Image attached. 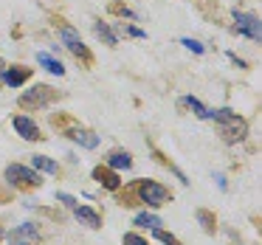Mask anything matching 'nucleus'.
Returning <instances> with one entry per match:
<instances>
[{
	"label": "nucleus",
	"instance_id": "f257e3e1",
	"mask_svg": "<svg viewBox=\"0 0 262 245\" xmlns=\"http://www.w3.org/2000/svg\"><path fill=\"white\" fill-rule=\"evenodd\" d=\"M138 197H141L147 206H152V209H155V206H164L172 194L166 192L161 183H155V181H141V183H138Z\"/></svg>",
	"mask_w": 262,
	"mask_h": 245
},
{
	"label": "nucleus",
	"instance_id": "f03ea898",
	"mask_svg": "<svg viewBox=\"0 0 262 245\" xmlns=\"http://www.w3.org/2000/svg\"><path fill=\"white\" fill-rule=\"evenodd\" d=\"M6 181L14 183V186H40L42 183L37 169H29V166H20V164L6 166Z\"/></svg>",
	"mask_w": 262,
	"mask_h": 245
},
{
	"label": "nucleus",
	"instance_id": "7ed1b4c3",
	"mask_svg": "<svg viewBox=\"0 0 262 245\" xmlns=\"http://www.w3.org/2000/svg\"><path fill=\"white\" fill-rule=\"evenodd\" d=\"M59 40H62V46L68 48L71 54H76L82 62H91V51L85 48V42L79 40V34H76L71 26H59Z\"/></svg>",
	"mask_w": 262,
	"mask_h": 245
},
{
	"label": "nucleus",
	"instance_id": "20e7f679",
	"mask_svg": "<svg viewBox=\"0 0 262 245\" xmlns=\"http://www.w3.org/2000/svg\"><path fill=\"white\" fill-rule=\"evenodd\" d=\"M54 96H57V91L40 85V87H31V91H26L23 96H20V104H23V107H46V104L51 102Z\"/></svg>",
	"mask_w": 262,
	"mask_h": 245
},
{
	"label": "nucleus",
	"instance_id": "39448f33",
	"mask_svg": "<svg viewBox=\"0 0 262 245\" xmlns=\"http://www.w3.org/2000/svg\"><path fill=\"white\" fill-rule=\"evenodd\" d=\"M234 29L239 34H245L248 40H259L262 37V29H259V20L254 14H245V12H234Z\"/></svg>",
	"mask_w": 262,
	"mask_h": 245
},
{
	"label": "nucleus",
	"instance_id": "423d86ee",
	"mask_svg": "<svg viewBox=\"0 0 262 245\" xmlns=\"http://www.w3.org/2000/svg\"><path fill=\"white\" fill-rule=\"evenodd\" d=\"M220 132H223V138L226 141H243L245 138V132H248V127H245V121L243 119H237V116H231V119H226V121H220Z\"/></svg>",
	"mask_w": 262,
	"mask_h": 245
},
{
	"label": "nucleus",
	"instance_id": "0eeeda50",
	"mask_svg": "<svg viewBox=\"0 0 262 245\" xmlns=\"http://www.w3.org/2000/svg\"><path fill=\"white\" fill-rule=\"evenodd\" d=\"M14 130H17V136L26 138V141H37V138H40V127H37L29 116H14Z\"/></svg>",
	"mask_w": 262,
	"mask_h": 245
},
{
	"label": "nucleus",
	"instance_id": "6e6552de",
	"mask_svg": "<svg viewBox=\"0 0 262 245\" xmlns=\"http://www.w3.org/2000/svg\"><path fill=\"white\" fill-rule=\"evenodd\" d=\"M12 245H34V239H37V228L31 226V222H23V226H17L12 231Z\"/></svg>",
	"mask_w": 262,
	"mask_h": 245
},
{
	"label": "nucleus",
	"instance_id": "1a4fd4ad",
	"mask_svg": "<svg viewBox=\"0 0 262 245\" xmlns=\"http://www.w3.org/2000/svg\"><path fill=\"white\" fill-rule=\"evenodd\" d=\"M29 76H31V68H23V65H14V68L3 71V82H6L9 87H20Z\"/></svg>",
	"mask_w": 262,
	"mask_h": 245
},
{
	"label": "nucleus",
	"instance_id": "9d476101",
	"mask_svg": "<svg viewBox=\"0 0 262 245\" xmlns=\"http://www.w3.org/2000/svg\"><path fill=\"white\" fill-rule=\"evenodd\" d=\"M93 177H96L104 189H110V192L119 189V175H116V169H110V166H96V169H93Z\"/></svg>",
	"mask_w": 262,
	"mask_h": 245
},
{
	"label": "nucleus",
	"instance_id": "9b49d317",
	"mask_svg": "<svg viewBox=\"0 0 262 245\" xmlns=\"http://www.w3.org/2000/svg\"><path fill=\"white\" fill-rule=\"evenodd\" d=\"M74 217H76L79 222H85V226H91V228H99V226H102V217H99L93 209H88V206H74Z\"/></svg>",
	"mask_w": 262,
	"mask_h": 245
},
{
	"label": "nucleus",
	"instance_id": "f8f14e48",
	"mask_svg": "<svg viewBox=\"0 0 262 245\" xmlns=\"http://www.w3.org/2000/svg\"><path fill=\"white\" fill-rule=\"evenodd\" d=\"M71 138H74L76 144H82L85 149H96L99 147V136H93L91 130H79V127H76V130H71Z\"/></svg>",
	"mask_w": 262,
	"mask_h": 245
},
{
	"label": "nucleus",
	"instance_id": "ddd939ff",
	"mask_svg": "<svg viewBox=\"0 0 262 245\" xmlns=\"http://www.w3.org/2000/svg\"><path fill=\"white\" fill-rule=\"evenodd\" d=\"M37 62H40L42 68L48 71V74H57V76H62V74H65V65L59 62V59H54L51 54H37Z\"/></svg>",
	"mask_w": 262,
	"mask_h": 245
},
{
	"label": "nucleus",
	"instance_id": "4468645a",
	"mask_svg": "<svg viewBox=\"0 0 262 245\" xmlns=\"http://www.w3.org/2000/svg\"><path fill=\"white\" fill-rule=\"evenodd\" d=\"M31 166H34V169H42V172H48V175H57V172H59L57 161L46 158V155H34V158H31Z\"/></svg>",
	"mask_w": 262,
	"mask_h": 245
},
{
	"label": "nucleus",
	"instance_id": "2eb2a0df",
	"mask_svg": "<svg viewBox=\"0 0 262 245\" xmlns=\"http://www.w3.org/2000/svg\"><path fill=\"white\" fill-rule=\"evenodd\" d=\"M107 166H110V169H130V166H133L130 152H113L107 158Z\"/></svg>",
	"mask_w": 262,
	"mask_h": 245
},
{
	"label": "nucleus",
	"instance_id": "dca6fc26",
	"mask_svg": "<svg viewBox=\"0 0 262 245\" xmlns=\"http://www.w3.org/2000/svg\"><path fill=\"white\" fill-rule=\"evenodd\" d=\"M136 226H141V228H158L161 226V217L149 214V211H141V214L136 217Z\"/></svg>",
	"mask_w": 262,
	"mask_h": 245
},
{
	"label": "nucleus",
	"instance_id": "f3484780",
	"mask_svg": "<svg viewBox=\"0 0 262 245\" xmlns=\"http://www.w3.org/2000/svg\"><path fill=\"white\" fill-rule=\"evenodd\" d=\"M93 31H96V37H102V40L107 42V46H116V42H119V37H116L104 23H96V26H93Z\"/></svg>",
	"mask_w": 262,
	"mask_h": 245
},
{
	"label": "nucleus",
	"instance_id": "a211bd4d",
	"mask_svg": "<svg viewBox=\"0 0 262 245\" xmlns=\"http://www.w3.org/2000/svg\"><path fill=\"white\" fill-rule=\"evenodd\" d=\"M186 104L194 110V116H198V119H209V110H206V107H203V104H200L194 96H186Z\"/></svg>",
	"mask_w": 262,
	"mask_h": 245
},
{
	"label": "nucleus",
	"instance_id": "6ab92c4d",
	"mask_svg": "<svg viewBox=\"0 0 262 245\" xmlns=\"http://www.w3.org/2000/svg\"><path fill=\"white\" fill-rule=\"evenodd\" d=\"M152 231H155V237H158V239H161V242H164V245H181V242H178L175 237H172V234L161 231V228H152Z\"/></svg>",
	"mask_w": 262,
	"mask_h": 245
},
{
	"label": "nucleus",
	"instance_id": "aec40b11",
	"mask_svg": "<svg viewBox=\"0 0 262 245\" xmlns=\"http://www.w3.org/2000/svg\"><path fill=\"white\" fill-rule=\"evenodd\" d=\"M198 220L203 222V228H206V231H211V228H214V217H211L209 211H198Z\"/></svg>",
	"mask_w": 262,
	"mask_h": 245
},
{
	"label": "nucleus",
	"instance_id": "412c9836",
	"mask_svg": "<svg viewBox=\"0 0 262 245\" xmlns=\"http://www.w3.org/2000/svg\"><path fill=\"white\" fill-rule=\"evenodd\" d=\"M183 46H186L189 51H194V54H203V51H206V48L200 46L198 40H192V37H183Z\"/></svg>",
	"mask_w": 262,
	"mask_h": 245
},
{
	"label": "nucleus",
	"instance_id": "4be33fe9",
	"mask_svg": "<svg viewBox=\"0 0 262 245\" xmlns=\"http://www.w3.org/2000/svg\"><path fill=\"white\" fill-rule=\"evenodd\" d=\"M124 245H149V242L138 234H124Z\"/></svg>",
	"mask_w": 262,
	"mask_h": 245
},
{
	"label": "nucleus",
	"instance_id": "5701e85b",
	"mask_svg": "<svg viewBox=\"0 0 262 245\" xmlns=\"http://www.w3.org/2000/svg\"><path fill=\"white\" fill-rule=\"evenodd\" d=\"M57 200H59V203H65V206H71V209L76 206V197H71V194H65V192H57Z\"/></svg>",
	"mask_w": 262,
	"mask_h": 245
},
{
	"label": "nucleus",
	"instance_id": "b1692460",
	"mask_svg": "<svg viewBox=\"0 0 262 245\" xmlns=\"http://www.w3.org/2000/svg\"><path fill=\"white\" fill-rule=\"evenodd\" d=\"M127 34H130V37H138V40H141V37H147L141 29H127Z\"/></svg>",
	"mask_w": 262,
	"mask_h": 245
},
{
	"label": "nucleus",
	"instance_id": "393cba45",
	"mask_svg": "<svg viewBox=\"0 0 262 245\" xmlns=\"http://www.w3.org/2000/svg\"><path fill=\"white\" fill-rule=\"evenodd\" d=\"M214 181H217V186H220V189H226V177H223V175H214Z\"/></svg>",
	"mask_w": 262,
	"mask_h": 245
},
{
	"label": "nucleus",
	"instance_id": "a878e982",
	"mask_svg": "<svg viewBox=\"0 0 262 245\" xmlns=\"http://www.w3.org/2000/svg\"><path fill=\"white\" fill-rule=\"evenodd\" d=\"M0 234H3V231H0Z\"/></svg>",
	"mask_w": 262,
	"mask_h": 245
}]
</instances>
